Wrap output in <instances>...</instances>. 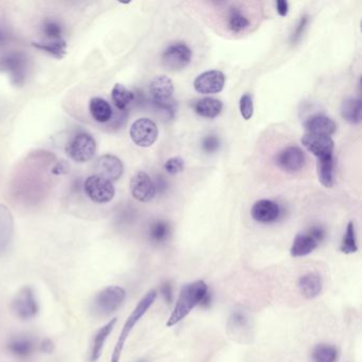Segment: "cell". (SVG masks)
Masks as SVG:
<instances>
[{
    "instance_id": "1",
    "label": "cell",
    "mask_w": 362,
    "mask_h": 362,
    "mask_svg": "<svg viewBox=\"0 0 362 362\" xmlns=\"http://www.w3.org/2000/svg\"><path fill=\"white\" fill-rule=\"evenodd\" d=\"M210 290L208 284L202 279L188 283L181 289L174 310L167 320L168 328L177 325L184 320L197 306L208 307L210 304Z\"/></svg>"
},
{
    "instance_id": "2",
    "label": "cell",
    "mask_w": 362,
    "mask_h": 362,
    "mask_svg": "<svg viewBox=\"0 0 362 362\" xmlns=\"http://www.w3.org/2000/svg\"><path fill=\"white\" fill-rule=\"evenodd\" d=\"M157 298V291H149L141 301L137 307L134 308L133 312L130 314L129 318L125 321V325H123L121 332H120L119 338L116 342L115 348H114L113 354H112L111 362H119L121 355H123V348H125V343H127L128 338L134 328L137 326L141 319L147 314L151 306L154 304L155 300Z\"/></svg>"
},
{
    "instance_id": "3",
    "label": "cell",
    "mask_w": 362,
    "mask_h": 362,
    "mask_svg": "<svg viewBox=\"0 0 362 362\" xmlns=\"http://www.w3.org/2000/svg\"><path fill=\"white\" fill-rule=\"evenodd\" d=\"M97 151V143L92 134L88 132H78L70 139L66 145V153L70 159L77 163L90 162L95 157Z\"/></svg>"
},
{
    "instance_id": "4",
    "label": "cell",
    "mask_w": 362,
    "mask_h": 362,
    "mask_svg": "<svg viewBox=\"0 0 362 362\" xmlns=\"http://www.w3.org/2000/svg\"><path fill=\"white\" fill-rule=\"evenodd\" d=\"M127 292L123 287L113 286L105 287L98 292L94 299V310L99 316H110L117 312L123 306L125 301Z\"/></svg>"
},
{
    "instance_id": "5",
    "label": "cell",
    "mask_w": 362,
    "mask_h": 362,
    "mask_svg": "<svg viewBox=\"0 0 362 362\" xmlns=\"http://www.w3.org/2000/svg\"><path fill=\"white\" fill-rule=\"evenodd\" d=\"M12 312L23 321L32 320L39 314V306L32 287L25 286L12 301Z\"/></svg>"
},
{
    "instance_id": "6",
    "label": "cell",
    "mask_w": 362,
    "mask_h": 362,
    "mask_svg": "<svg viewBox=\"0 0 362 362\" xmlns=\"http://www.w3.org/2000/svg\"><path fill=\"white\" fill-rule=\"evenodd\" d=\"M83 187L86 196L95 203H109L115 197L113 183L99 174L88 177Z\"/></svg>"
},
{
    "instance_id": "7",
    "label": "cell",
    "mask_w": 362,
    "mask_h": 362,
    "mask_svg": "<svg viewBox=\"0 0 362 362\" xmlns=\"http://www.w3.org/2000/svg\"><path fill=\"white\" fill-rule=\"evenodd\" d=\"M153 103L159 109L174 111V101L172 100L174 86L171 79L166 76H157L152 79L149 86Z\"/></svg>"
},
{
    "instance_id": "8",
    "label": "cell",
    "mask_w": 362,
    "mask_h": 362,
    "mask_svg": "<svg viewBox=\"0 0 362 362\" xmlns=\"http://www.w3.org/2000/svg\"><path fill=\"white\" fill-rule=\"evenodd\" d=\"M192 51L185 43L169 45L162 54V64L169 72H180L190 65Z\"/></svg>"
},
{
    "instance_id": "9",
    "label": "cell",
    "mask_w": 362,
    "mask_h": 362,
    "mask_svg": "<svg viewBox=\"0 0 362 362\" xmlns=\"http://www.w3.org/2000/svg\"><path fill=\"white\" fill-rule=\"evenodd\" d=\"M130 137L135 145L141 148H149L159 137V128L149 118H139L132 123Z\"/></svg>"
},
{
    "instance_id": "10",
    "label": "cell",
    "mask_w": 362,
    "mask_h": 362,
    "mask_svg": "<svg viewBox=\"0 0 362 362\" xmlns=\"http://www.w3.org/2000/svg\"><path fill=\"white\" fill-rule=\"evenodd\" d=\"M275 164L281 170L289 173L299 172L306 164V157L302 149L291 145L277 153L274 159Z\"/></svg>"
},
{
    "instance_id": "11",
    "label": "cell",
    "mask_w": 362,
    "mask_h": 362,
    "mask_svg": "<svg viewBox=\"0 0 362 362\" xmlns=\"http://www.w3.org/2000/svg\"><path fill=\"white\" fill-rule=\"evenodd\" d=\"M130 190L134 199L139 202H149L157 194V187L145 171H139L130 181Z\"/></svg>"
},
{
    "instance_id": "12",
    "label": "cell",
    "mask_w": 362,
    "mask_h": 362,
    "mask_svg": "<svg viewBox=\"0 0 362 362\" xmlns=\"http://www.w3.org/2000/svg\"><path fill=\"white\" fill-rule=\"evenodd\" d=\"M225 84V76L220 70H208L199 74L194 82V88L199 94L210 95L218 94L223 90Z\"/></svg>"
},
{
    "instance_id": "13",
    "label": "cell",
    "mask_w": 362,
    "mask_h": 362,
    "mask_svg": "<svg viewBox=\"0 0 362 362\" xmlns=\"http://www.w3.org/2000/svg\"><path fill=\"white\" fill-rule=\"evenodd\" d=\"M39 344L30 334H17L9 338L6 344L7 351L19 359H27L37 351Z\"/></svg>"
},
{
    "instance_id": "14",
    "label": "cell",
    "mask_w": 362,
    "mask_h": 362,
    "mask_svg": "<svg viewBox=\"0 0 362 362\" xmlns=\"http://www.w3.org/2000/svg\"><path fill=\"white\" fill-rule=\"evenodd\" d=\"M301 141L305 148L318 159H324V157L334 155L332 153H334V143L330 137L306 133Z\"/></svg>"
},
{
    "instance_id": "15",
    "label": "cell",
    "mask_w": 362,
    "mask_h": 362,
    "mask_svg": "<svg viewBox=\"0 0 362 362\" xmlns=\"http://www.w3.org/2000/svg\"><path fill=\"white\" fill-rule=\"evenodd\" d=\"M0 70L9 74L14 83H23L26 74L25 57L21 53H8L0 59Z\"/></svg>"
},
{
    "instance_id": "16",
    "label": "cell",
    "mask_w": 362,
    "mask_h": 362,
    "mask_svg": "<svg viewBox=\"0 0 362 362\" xmlns=\"http://www.w3.org/2000/svg\"><path fill=\"white\" fill-rule=\"evenodd\" d=\"M252 218L259 223H273L281 216V208L274 201L263 200L257 201L251 210Z\"/></svg>"
},
{
    "instance_id": "17",
    "label": "cell",
    "mask_w": 362,
    "mask_h": 362,
    "mask_svg": "<svg viewBox=\"0 0 362 362\" xmlns=\"http://www.w3.org/2000/svg\"><path fill=\"white\" fill-rule=\"evenodd\" d=\"M320 245L318 238L308 230L305 233H299L293 239L290 248V255L294 259L305 257L312 254Z\"/></svg>"
},
{
    "instance_id": "18",
    "label": "cell",
    "mask_w": 362,
    "mask_h": 362,
    "mask_svg": "<svg viewBox=\"0 0 362 362\" xmlns=\"http://www.w3.org/2000/svg\"><path fill=\"white\" fill-rule=\"evenodd\" d=\"M97 169L99 176L113 182L119 180L123 176V164L115 155L105 154L98 159Z\"/></svg>"
},
{
    "instance_id": "19",
    "label": "cell",
    "mask_w": 362,
    "mask_h": 362,
    "mask_svg": "<svg viewBox=\"0 0 362 362\" xmlns=\"http://www.w3.org/2000/svg\"><path fill=\"white\" fill-rule=\"evenodd\" d=\"M323 279L316 272H308L299 279L298 287L302 296L307 300H314L323 290Z\"/></svg>"
},
{
    "instance_id": "20",
    "label": "cell",
    "mask_w": 362,
    "mask_h": 362,
    "mask_svg": "<svg viewBox=\"0 0 362 362\" xmlns=\"http://www.w3.org/2000/svg\"><path fill=\"white\" fill-rule=\"evenodd\" d=\"M304 129L307 133L332 137L337 130V125L328 116L314 115L305 121Z\"/></svg>"
},
{
    "instance_id": "21",
    "label": "cell",
    "mask_w": 362,
    "mask_h": 362,
    "mask_svg": "<svg viewBox=\"0 0 362 362\" xmlns=\"http://www.w3.org/2000/svg\"><path fill=\"white\" fill-rule=\"evenodd\" d=\"M116 323H117V318H113L112 320H110L108 323L101 326V328L98 330V332H96L95 336H94V339H92V348H90V361H98V359L101 357L106 340L109 339L110 334L113 332Z\"/></svg>"
},
{
    "instance_id": "22",
    "label": "cell",
    "mask_w": 362,
    "mask_h": 362,
    "mask_svg": "<svg viewBox=\"0 0 362 362\" xmlns=\"http://www.w3.org/2000/svg\"><path fill=\"white\" fill-rule=\"evenodd\" d=\"M194 112L201 117L216 118L220 115L223 109V103L220 100L214 99L212 97L202 98V99L196 100L192 103Z\"/></svg>"
},
{
    "instance_id": "23",
    "label": "cell",
    "mask_w": 362,
    "mask_h": 362,
    "mask_svg": "<svg viewBox=\"0 0 362 362\" xmlns=\"http://www.w3.org/2000/svg\"><path fill=\"white\" fill-rule=\"evenodd\" d=\"M90 116L92 119L99 123H109L110 120L113 117V109H112L111 104L106 101L103 98L95 97L92 98L90 101Z\"/></svg>"
},
{
    "instance_id": "24",
    "label": "cell",
    "mask_w": 362,
    "mask_h": 362,
    "mask_svg": "<svg viewBox=\"0 0 362 362\" xmlns=\"http://www.w3.org/2000/svg\"><path fill=\"white\" fill-rule=\"evenodd\" d=\"M250 19L247 15L243 13V10L240 8L233 7L228 12L226 15V25L232 33L245 32L250 27Z\"/></svg>"
},
{
    "instance_id": "25",
    "label": "cell",
    "mask_w": 362,
    "mask_h": 362,
    "mask_svg": "<svg viewBox=\"0 0 362 362\" xmlns=\"http://www.w3.org/2000/svg\"><path fill=\"white\" fill-rule=\"evenodd\" d=\"M32 46L48 53L53 58L59 59V60L64 58L66 54L67 44L64 39H42L39 42H33Z\"/></svg>"
},
{
    "instance_id": "26",
    "label": "cell",
    "mask_w": 362,
    "mask_h": 362,
    "mask_svg": "<svg viewBox=\"0 0 362 362\" xmlns=\"http://www.w3.org/2000/svg\"><path fill=\"white\" fill-rule=\"evenodd\" d=\"M334 159L332 157L318 159L316 163V172L319 181L326 188H332L334 186Z\"/></svg>"
},
{
    "instance_id": "27",
    "label": "cell",
    "mask_w": 362,
    "mask_h": 362,
    "mask_svg": "<svg viewBox=\"0 0 362 362\" xmlns=\"http://www.w3.org/2000/svg\"><path fill=\"white\" fill-rule=\"evenodd\" d=\"M341 116L344 120L358 125L361 121V100L356 98H348L342 102Z\"/></svg>"
},
{
    "instance_id": "28",
    "label": "cell",
    "mask_w": 362,
    "mask_h": 362,
    "mask_svg": "<svg viewBox=\"0 0 362 362\" xmlns=\"http://www.w3.org/2000/svg\"><path fill=\"white\" fill-rule=\"evenodd\" d=\"M338 356V348L332 344H316L312 352V362H337Z\"/></svg>"
},
{
    "instance_id": "29",
    "label": "cell",
    "mask_w": 362,
    "mask_h": 362,
    "mask_svg": "<svg viewBox=\"0 0 362 362\" xmlns=\"http://www.w3.org/2000/svg\"><path fill=\"white\" fill-rule=\"evenodd\" d=\"M112 100L116 108L120 111L127 109L134 100V94L128 90L123 84L117 83L112 90Z\"/></svg>"
},
{
    "instance_id": "30",
    "label": "cell",
    "mask_w": 362,
    "mask_h": 362,
    "mask_svg": "<svg viewBox=\"0 0 362 362\" xmlns=\"http://www.w3.org/2000/svg\"><path fill=\"white\" fill-rule=\"evenodd\" d=\"M170 233V225L164 220H157L151 224L150 229H149V237L155 243H162L166 241Z\"/></svg>"
},
{
    "instance_id": "31",
    "label": "cell",
    "mask_w": 362,
    "mask_h": 362,
    "mask_svg": "<svg viewBox=\"0 0 362 362\" xmlns=\"http://www.w3.org/2000/svg\"><path fill=\"white\" fill-rule=\"evenodd\" d=\"M13 224L9 216H0V257L7 251L11 243Z\"/></svg>"
},
{
    "instance_id": "32",
    "label": "cell",
    "mask_w": 362,
    "mask_h": 362,
    "mask_svg": "<svg viewBox=\"0 0 362 362\" xmlns=\"http://www.w3.org/2000/svg\"><path fill=\"white\" fill-rule=\"evenodd\" d=\"M340 251L344 254H354L358 251L357 239H356L355 224L348 222L346 231L342 239Z\"/></svg>"
},
{
    "instance_id": "33",
    "label": "cell",
    "mask_w": 362,
    "mask_h": 362,
    "mask_svg": "<svg viewBox=\"0 0 362 362\" xmlns=\"http://www.w3.org/2000/svg\"><path fill=\"white\" fill-rule=\"evenodd\" d=\"M44 39H61L63 37V27L59 21L48 19L42 27Z\"/></svg>"
},
{
    "instance_id": "34",
    "label": "cell",
    "mask_w": 362,
    "mask_h": 362,
    "mask_svg": "<svg viewBox=\"0 0 362 362\" xmlns=\"http://www.w3.org/2000/svg\"><path fill=\"white\" fill-rule=\"evenodd\" d=\"M240 114L243 116V119L250 120L253 116L254 104L253 98L250 94H245L241 96L239 101Z\"/></svg>"
},
{
    "instance_id": "35",
    "label": "cell",
    "mask_w": 362,
    "mask_h": 362,
    "mask_svg": "<svg viewBox=\"0 0 362 362\" xmlns=\"http://www.w3.org/2000/svg\"><path fill=\"white\" fill-rule=\"evenodd\" d=\"M164 168L169 174L174 176L184 170V161L180 157H171L165 163Z\"/></svg>"
},
{
    "instance_id": "36",
    "label": "cell",
    "mask_w": 362,
    "mask_h": 362,
    "mask_svg": "<svg viewBox=\"0 0 362 362\" xmlns=\"http://www.w3.org/2000/svg\"><path fill=\"white\" fill-rule=\"evenodd\" d=\"M308 17L304 15L302 17V19L299 21L298 26H296V29L293 31L292 35H291V42L298 43L301 39H302L303 34H304L305 29H306L307 25H308Z\"/></svg>"
},
{
    "instance_id": "37",
    "label": "cell",
    "mask_w": 362,
    "mask_h": 362,
    "mask_svg": "<svg viewBox=\"0 0 362 362\" xmlns=\"http://www.w3.org/2000/svg\"><path fill=\"white\" fill-rule=\"evenodd\" d=\"M220 147V139L216 135H208L202 141V148L206 152L212 153L217 151Z\"/></svg>"
},
{
    "instance_id": "38",
    "label": "cell",
    "mask_w": 362,
    "mask_h": 362,
    "mask_svg": "<svg viewBox=\"0 0 362 362\" xmlns=\"http://www.w3.org/2000/svg\"><path fill=\"white\" fill-rule=\"evenodd\" d=\"M159 291H161V294H162L166 303L170 304L173 300L172 286H171L170 283H169V281L164 283V284L161 286V288H159Z\"/></svg>"
},
{
    "instance_id": "39",
    "label": "cell",
    "mask_w": 362,
    "mask_h": 362,
    "mask_svg": "<svg viewBox=\"0 0 362 362\" xmlns=\"http://www.w3.org/2000/svg\"><path fill=\"white\" fill-rule=\"evenodd\" d=\"M39 350L45 354H51L54 351V343L52 340L46 338V339L42 340V342L39 344Z\"/></svg>"
},
{
    "instance_id": "40",
    "label": "cell",
    "mask_w": 362,
    "mask_h": 362,
    "mask_svg": "<svg viewBox=\"0 0 362 362\" xmlns=\"http://www.w3.org/2000/svg\"><path fill=\"white\" fill-rule=\"evenodd\" d=\"M276 11L279 17H287L289 12L288 1H285V0H279V1H276Z\"/></svg>"
},
{
    "instance_id": "41",
    "label": "cell",
    "mask_w": 362,
    "mask_h": 362,
    "mask_svg": "<svg viewBox=\"0 0 362 362\" xmlns=\"http://www.w3.org/2000/svg\"><path fill=\"white\" fill-rule=\"evenodd\" d=\"M67 171H68L67 165L63 162L59 163V164H57V166L52 169V172L54 173V174H64Z\"/></svg>"
},
{
    "instance_id": "42",
    "label": "cell",
    "mask_w": 362,
    "mask_h": 362,
    "mask_svg": "<svg viewBox=\"0 0 362 362\" xmlns=\"http://www.w3.org/2000/svg\"><path fill=\"white\" fill-rule=\"evenodd\" d=\"M6 41V34L1 29H0V45L3 44Z\"/></svg>"
},
{
    "instance_id": "43",
    "label": "cell",
    "mask_w": 362,
    "mask_h": 362,
    "mask_svg": "<svg viewBox=\"0 0 362 362\" xmlns=\"http://www.w3.org/2000/svg\"><path fill=\"white\" fill-rule=\"evenodd\" d=\"M137 362H147V361H145V360H139V361Z\"/></svg>"
}]
</instances>
